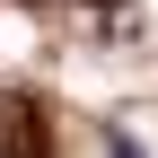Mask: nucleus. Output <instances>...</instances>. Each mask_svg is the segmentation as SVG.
<instances>
[{
	"mask_svg": "<svg viewBox=\"0 0 158 158\" xmlns=\"http://www.w3.org/2000/svg\"><path fill=\"white\" fill-rule=\"evenodd\" d=\"M53 106L44 97H0V158H53Z\"/></svg>",
	"mask_w": 158,
	"mask_h": 158,
	"instance_id": "f257e3e1",
	"label": "nucleus"
},
{
	"mask_svg": "<svg viewBox=\"0 0 158 158\" xmlns=\"http://www.w3.org/2000/svg\"><path fill=\"white\" fill-rule=\"evenodd\" d=\"M106 149H114V158H141V149H132V141H106Z\"/></svg>",
	"mask_w": 158,
	"mask_h": 158,
	"instance_id": "f03ea898",
	"label": "nucleus"
},
{
	"mask_svg": "<svg viewBox=\"0 0 158 158\" xmlns=\"http://www.w3.org/2000/svg\"><path fill=\"white\" fill-rule=\"evenodd\" d=\"M88 9H123V0H88Z\"/></svg>",
	"mask_w": 158,
	"mask_h": 158,
	"instance_id": "7ed1b4c3",
	"label": "nucleus"
}]
</instances>
